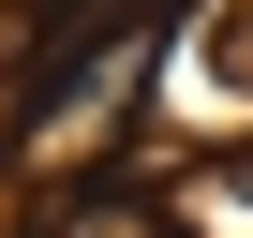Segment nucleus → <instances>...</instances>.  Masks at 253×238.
Here are the masks:
<instances>
[{
    "label": "nucleus",
    "mask_w": 253,
    "mask_h": 238,
    "mask_svg": "<svg viewBox=\"0 0 253 238\" xmlns=\"http://www.w3.org/2000/svg\"><path fill=\"white\" fill-rule=\"evenodd\" d=\"M30 238H149V208H134V194H75V208H45Z\"/></svg>",
    "instance_id": "f257e3e1"
}]
</instances>
